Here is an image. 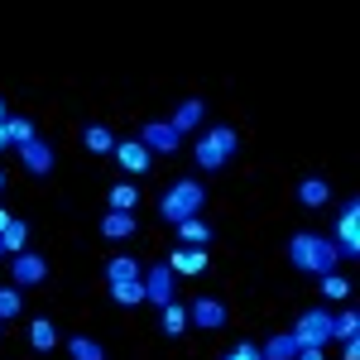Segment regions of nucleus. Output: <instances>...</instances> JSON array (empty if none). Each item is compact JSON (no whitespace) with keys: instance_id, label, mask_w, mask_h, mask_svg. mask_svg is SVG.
Wrapping results in <instances>:
<instances>
[{"instance_id":"nucleus-1","label":"nucleus","mask_w":360,"mask_h":360,"mask_svg":"<svg viewBox=\"0 0 360 360\" xmlns=\"http://www.w3.org/2000/svg\"><path fill=\"white\" fill-rule=\"evenodd\" d=\"M336 259H341V250L332 245V240H322V236H307V231H298L293 240H288V264L293 269H303V274H336Z\"/></svg>"},{"instance_id":"nucleus-2","label":"nucleus","mask_w":360,"mask_h":360,"mask_svg":"<svg viewBox=\"0 0 360 360\" xmlns=\"http://www.w3.org/2000/svg\"><path fill=\"white\" fill-rule=\"evenodd\" d=\"M202 202H207L202 183H193V178H178V183H173V188L159 197V217H164L168 226H178V221H188V217H197V212H202Z\"/></svg>"},{"instance_id":"nucleus-3","label":"nucleus","mask_w":360,"mask_h":360,"mask_svg":"<svg viewBox=\"0 0 360 360\" xmlns=\"http://www.w3.org/2000/svg\"><path fill=\"white\" fill-rule=\"evenodd\" d=\"M293 341L298 346H327L332 341V312H322V307H307L303 317H298V327H293Z\"/></svg>"},{"instance_id":"nucleus-4","label":"nucleus","mask_w":360,"mask_h":360,"mask_svg":"<svg viewBox=\"0 0 360 360\" xmlns=\"http://www.w3.org/2000/svg\"><path fill=\"white\" fill-rule=\"evenodd\" d=\"M139 283H144V303H154V307L173 303V269H168V259H159L154 269H144Z\"/></svg>"},{"instance_id":"nucleus-5","label":"nucleus","mask_w":360,"mask_h":360,"mask_svg":"<svg viewBox=\"0 0 360 360\" xmlns=\"http://www.w3.org/2000/svg\"><path fill=\"white\" fill-rule=\"evenodd\" d=\"M336 240H341V255H346V259H356L360 255V202L356 197H351V202H346V212H341V221H336Z\"/></svg>"},{"instance_id":"nucleus-6","label":"nucleus","mask_w":360,"mask_h":360,"mask_svg":"<svg viewBox=\"0 0 360 360\" xmlns=\"http://www.w3.org/2000/svg\"><path fill=\"white\" fill-rule=\"evenodd\" d=\"M139 144L149 149V154H178V144H183V135L168 125V120H149L144 130H139Z\"/></svg>"},{"instance_id":"nucleus-7","label":"nucleus","mask_w":360,"mask_h":360,"mask_svg":"<svg viewBox=\"0 0 360 360\" xmlns=\"http://www.w3.org/2000/svg\"><path fill=\"white\" fill-rule=\"evenodd\" d=\"M49 278V259L44 255H15L10 259V283H20V288H34V283H44Z\"/></svg>"},{"instance_id":"nucleus-8","label":"nucleus","mask_w":360,"mask_h":360,"mask_svg":"<svg viewBox=\"0 0 360 360\" xmlns=\"http://www.w3.org/2000/svg\"><path fill=\"white\" fill-rule=\"evenodd\" d=\"M115 164L125 168L130 178H139V173H149V168H154V154H149L139 139H115Z\"/></svg>"},{"instance_id":"nucleus-9","label":"nucleus","mask_w":360,"mask_h":360,"mask_svg":"<svg viewBox=\"0 0 360 360\" xmlns=\"http://www.w3.org/2000/svg\"><path fill=\"white\" fill-rule=\"evenodd\" d=\"M188 322L202 327V332H217V327H226V303L221 298H193L188 303Z\"/></svg>"},{"instance_id":"nucleus-10","label":"nucleus","mask_w":360,"mask_h":360,"mask_svg":"<svg viewBox=\"0 0 360 360\" xmlns=\"http://www.w3.org/2000/svg\"><path fill=\"white\" fill-rule=\"evenodd\" d=\"M20 159H25V168L34 173V178H49V173H53V149H49L44 139H29V144H20Z\"/></svg>"},{"instance_id":"nucleus-11","label":"nucleus","mask_w":360,"mask_h":360,"mask_svg":"<svg viewBox=\"0 0 360 360\" xmlns=\"http://www.w3.org/2000/svg\"><path fill=\"white\" fill-rule=\"evenodd\" d=\"M202 115H207V106H202V101H178V106H173V115H168V125H173V130H178V135H188V130H197V125H202Z\"/></svg>"},{"instance_id":"nucleus-12","label":"nucleus","mask_w":360,"mask_h":360,"mask_svg":"<svg viewBox=\"0 0 360 360\" xmlns=\"http://www.w3.org/2000/svg\"><path fill=\"white\" fill-rule=\"evenodd\" d=\"M101 236L106 240H130L135 236V212H106L101 217Z\"/></svg>"},{"instance_id":"nucleus-13","label":"nucleus","mask_w":360,"mask_h":360,"mask_svg":"<svg viewBox=\"0 0 360 360\" xmlns=\"http://www.w3.org/2000/svg\"><path fill=\"white\" fill-rule=\"evenodd\" d=\"M168 269L173 274H202L207 269V250H173L168 255Z\"/></svg>"},{"instance_id":"nucleus-14","label":"nucleus","mask_w":360,"mask_h":360,"mask_svg":"<svg viewBox=\"0 0 360 360\" xmlns=\"http://www.w3.org/2000/svg\"><path fill=\"white\" fill-rule=\"evenodd\" d=\"M159 332H164V336H183V332H188V307H183V303L159 307Z\"/></svg>"},{"instance_id":"nucleus-15","label":"nucleus","mask_w":360,"mask_h":360,"mask_svg":"<svg viewBox=\"0 0 360 360\" xmlns=\"http://www.w3.org/2000/svg\"><path fill=\"white\" fill-rule=\"evenodd\" d=\"M293 356H298L293 332H278V336H269V346H259V360H293Z\"/></svg>"},{"instance_id":"nucleus-16","label":"nucleus","mask_w":360,"mask_h":360,"mask_svg":"<svg viewBox=\"0 0 360 360\" xmlns=\"http://www.w3.org/2000/svg\"><path fill=\"white\" fill-rule=\"evenodd\" d=\"M139 274H144V269H139L130 255H115L111 264H106V283H139Z\"/></svg>"},{"instance_id":"nucleus-17","label":"nucleus","mask_w":360,"mask_h":360,"mask_svg":"<svg viewBox=\"0 0 360 360\" xmlns=\"http://www.w3.org/2000/svg\"><path fill=\"white\" fill-rule=\"evenodd\" d=\"M29 346H34V351H53L58 346V327L49 317H34V322H29Z\"/></svg>"},{"instance_id":"nucleus-18","label":"nucleus","mask_w":360,"mask_h":360,"mask_svg":"<svg viewBox=\"0 0 360 360\" xmlns=\"http://www.w3.org/2000/svg\"><path fill=\"white\" fill-rule=\"evenodd\" d=\"M173 231H178L183 245H207V240H212V226L202 221V217H188V221H178Z\"/></svg>"},{"instance_id":"nucleus-19","label":"nucleus","mask_w":360,"mask_h":360,"mask_svg":"<svg viewBox=\"0 0 360 360\" xmlns=\"http://www.w3.org/2000/svg\"><path fill=\"white\" fill-rule=\"evenodd\" d=\"M298 202H303V207H327V202H332V188H327L322 178H303V183H298Z\"/></svg>"},{"instance_id":"nucleus-20","label":"nucleus","mask_w":360,"mask_h":360,"mask_svg":"<svg viewBox=\"0 0 360 360\" xmlns=\"http://www.w3.org/2000/svg\"><path fill=\"white\" fill-rule=\"evenodd\" d=\"M25 240H29V226L25 221H10V226H5V236H0V255H10V259L25 255Z\"/></svg>"},{"instance_id":"nucleus-21","label":"nucleus","mask_w":360,"mask_h":360,"mask_svg":"<svg viewBox=\"0 0 360 360\" xmlns=\"http://www.w3.org/2000/svg\"><path fill=\"white\" fill-rule=\"evenodd\" d=\"M68 356L72 360H106V346H101L96 336H72V341H68Z\"/></svg>"},{"instance_id":"nucleus-22","label":"nucleus","mask_w":360,"mask_h":360,"mask_svg":"<svg viewBox=\"0 0 360 360\" xmlns=\"http://www.w3.org/2000/svg\"><path fill=\"white\" fill-rule=\"evenodd\" d=\"M207 139H212V144L221 149V159H226V164H231V159H236V149H240V135H236L231 125H212V130H207Z\"/></svg>"},{"instance_id":"nucleus-23","label":"nucleus","mask_w":360,"mask_h":360,"mask_svg":"<svg viewBox=\"0 0 360 360\" xmlns=\"http://www.w3.org/2000/svg\"><path fill=\"white\" fill-rule=\"evenodd\" d=\"M360 336V312L356 307H346L341 317H332V341H356Z\"/></svg>"},{"instance_id":"nucleus-24","label":"nucleus","mask_w":360,"mask_h":360,"mask_svg":"<svg viewBox=\"0 0 360 360\" xmlns=\"http://www.w3.org/2000/svg\"><path fill=\"white\" fill-rule=\"evenodd\" d=\"M193 154H197V164L207 168V173H221V168H226L221 149H217V144H212V139H207V135H202V139H197V144H193Z\"/></svg>"},{"instance_id":"nucleus-25","label":"nucleus","mask_w":360,"mask_h":360,"mask_svg":"<svg viewBox=\"0 0 360 360\" xmlns=\"http://www.w3.org/2000/svg\"><path fill=\"white\" fill-rule=\"evenodd\" d=\"M5 139L20 149V144H29V139H39V130H34V120H25V115H10V120H5Z\"/></svg>"},{"instance_id":"nucleus-26","label":"nucleus","mask_w":360,"mask_h":360,"mask_svg":"<svg viewBox=\"0 0 360 360\" xmlns=\"http://www.w3.org/2000/svg\"><path fill=\"white\" fill-rule=\"evenodd\" d=\"M82 139H86V149H91V154H115V135L106 130V125H86Z\"/></svg>"},{"instance_id":"nucleus-27","label":"nucleus","mask_w":360,"mask_h":360,"mask_svg":"<svg viewBox=\"0 0 360 360\" xmlns=\"http://www.w3.org/2000/svg\"><path fill=\"white\" fill-rule=\"evenodd\" d=\"M106 202H111V212H135V207H139L135 183H115L111 193H106Z\"/></svg>"},{"instance_id":"nucleus-28","label":"nucleus","mask_w":360,"mask_h":360,"mask_svg":"<svg viewBox=\"0 0 360 360\" xmlns=\"http://www.w3.org/2000/svg\"><path fill=\"white\" fill-rule=\"evenodd\" d=\"M115 307H139L144 303V283H111Z\"/></svg>"},{"instance_id":"nucleus-29","label":"nucleus","mask_w":360,"mask_h":360,"mask_svg":"<svg viewBox=\"0 0 360 360\" xmlns=\"http://www.w3.org/2000/svg\"><path fill=\"white\" fill-rule=\"evenodd\" d=\"M20 307H25V298H20V288H0V322L20 317Z\"/></svg>"},{"instance_id":"nucleus-30","label":"nucleus","mask_w":360,"mask_h":360,"mask_svg":"<svg viewBox=\"0 0 360 360\" xmlns=\"http://www.w3.org/2000/svg\"><path fill=\"white\" fill-rule=\"evenodd\" d=\"M322 293H327V298H351V283L341 274H322Z\"/></svg>"},{"instance_id":"nucleus-31","label":"nucleus","mask_w":360,"mask_h":360,"mask_svg":"<svg viewBox=\"0 0 360 360\" xmlns=\"http://www.w3.org/2000/svg\"><path fill=\"white\" fill-rule=\"evenodd\" d=\"M221 360H259V346H250V341H240L231 356H221Z\"/></svg>"},{"instance_id":"nucleus-32","label":"nucleus","mask_w":360,"mask_h":360,"mask_svg":"<svg viewBox=\"0 0 360 360\" xmlns=\"http://www.w3.org/2000/svg\"><path fill=\"white\" fill-rule=\"evenodd\" d=\"M341 346H346V356H341V360H360V336H356V341H341Z\"/></svg>"},{"instance_id":"nucleus-33","label":"nucleus","mask_w":360,"mask_h":360,"mask_svg":"<svg viewBox=\"0 0 360 360\" xmlns=\"http://www.w3.org/2000/svg\"><path fill=\"white\" fill-rule=\"evenodd\" d=\"M293 360H322V351H317V346H298V356Z\"/></svg>"},{"instance_id":"nucleus-34","label":"nucleus","mask_w":360,"mask_h":360,"mask_svg":"<svg viewBox=\"0 0 360 360\" xmlns=\"http://www.w3.org/2000/svg\"><path fill=\"white\" fill-rule=\"evenodd\" d=\"M15 221V217H10V212H5V207H0V236H5V226Z\"/></svg>"},{"instance_id":"nucleus-35","label":"nucleus","mask_w":360,"mask_h":360,"mask_svg":"<svg viewBox=\"0 0 360 360\" xmlns=\"http://www.w3.org/2000/svg\"><path fill=\"white\" fill-rule=\"evenodd\" d=\"M0 149H10V139H5V125H0Z\"/></svg>"},{"instance_id":"nucleus-36","label":"nucleus","mask_w":360,"mask_h":360,"mask_svg":"<svg viewBox=\"0 0 360 360\" xmlns=\"http://www.w3.org/2000/svg\"><path fill=\"white\" fill-rule=\"evenodd\" d=\"M5 120H10V115H5V101H0V125H5Z\"/></svg>"},{"instance_id":"nucleus-37","label":"nucleus","mask_w":360,"mask_h":360,"mask_svg":"<svg viewBox=\"0 0 360 360\" xmlns=\"http://www.w3.org/2000/svg\"><path fill=\"white\" fill-rule=\"evenodd\" d=\"M0 193H5V173H0Z\"/></svg>"},{"instance_id":"nucleus-38","label":"nucleus","mask_w":360,"mask_h":360,"mask_svg":"<svg viewBox=\"0 0 360 360\" xmlns=\"http://www.w3.org/2000/svg\"><path fill=\"white\" fill-rule=\"evenodd\" d=\"M0 327H5V322H0Z\"/></svg>"}]
</instances>
